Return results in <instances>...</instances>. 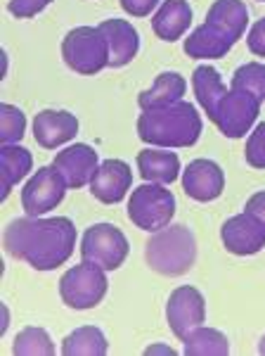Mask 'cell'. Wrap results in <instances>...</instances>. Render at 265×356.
<instances>
[{"mask_svg": "<svg viewBox=\"0 0 265 356\" xmlns=\"http://www.w3.org/2000/svg\"><path fill=\"white\" fill-rule=\"evenodd\" d=\"M76 226L67 216H26L5 228V250L36 271H55L69 261L76 247Z\"/></svg>", "mask_w": 265, "mask_h": 356, "instance_id": "obj_1", "label": "cell"}, {"mask_svg": "<svg viewBox=\"0 0 265 356\" xmlns=\"http://www.w3.org/2000/svg\"><path fill=\"white\" fill-rule=\"evenodd\" d=\"M201 136V117L192 102H176L157 110H142L137 117V138L147 145L164 147H192Z\"/></svg>", "mask_w": 265, "mask_h": 356, "instance_id": "obj_2", "label": "cell"}, {"mask_svg": "<svg viewBox=\"0 0 265 356\" xmlns=\"http://www.w3.org/2000/svg\"><path fill=\"white\" fill-rule=\"evenodd\" d=\"M145 259L161 275H185L197 261V238L182 223H169L147 240Z\"/></svg>", "mask_w": 265, "mask_h": 356, "instance_id": "obj_3", "label": "cell"}, {"mask_svg": "<svg viewBox=\"0 0 265 356\" xmlns=\"http://www.w3.org/2000/svg\"><path fill=\"white\" fill-rule=\"evenodd\" d=\"M67 67L83 76H95L109 67V43L100 26H76L62 41Z\"/></svg>", "mask_w": 265, "mask_h": 356, "instance_id": "obj_4", "label": "cell"}, {"mask_svg": "<svg viewBox=\"0 0 265 356\" xmlns=\"http://www.w3.org/2000/svg\"><path fill=\"white\" fill-rule=\"evenodd\" d=\"M173 214H176V197L161 183H142L128 200V219L140 231H161L173 221Z\"/></svg>", "mask_w": 265, "mask_h": 356, "instance_id": "obj_5", "label": "cell"}, {"mask_svg": "<svg viewBox=\"0 0 265 356\" xmlns=\"http://www.w3.org/2000/svg\"><path fill=\"white\" fill-rule=\"evenodd\" d=\"M107 271L97 264L83 259L60 278V297L69 309L85 312L97 307L107 295Z\"/></svg>", "mask_w": 265, "mask_h": 356, "instance_id": "obj_6", "label": "cell"}, {"mask_svg": "<svg viewBox=\"0 0 265 356\" xmlns=\"http://www.w3.org/2000/svg\"><path fill=\"white\" fill-rule=\"evenodd\" d=\"M128 252V238L114 223H95L85 228L80 238V257L102 266L105 271H117L123 266Z\"/></svg>", "mask_w": 265, "mask_h": 356, "instance_id": "obj_7", "label": "cell"}, {"mask_svg": "<svg viewBox=\"0 0 265 356\" xmlns=\"http://www.w3.org/2000/svg\"><path fill=\"white\" fill-rule=\"evenodd\" d=\"M67 191V178L55 169V164L40 166L22 188V209L26 216H43L62 204Z\"/></svg>", "mask_w": 265, "mask_h": 356, "instance_id": "obj_8", "label": "cell"}, {"mask_svg": "<svg viewBox=\"0 0 265 356\" xmlns=\"http://www.w3.org/2000/svg\"><path fill=\"white\" fill-rule=\"evenodd\" d=\"M261 114V102L246 90H228V95L221 100L213 124L218 126L225 138H241L251 131Z\"/></svg>", "mask_w": 265, "mask_h": 356, "instance_id": "obj_9", "label": "cell"}, {"mask_svg": "<svg viewBox=\"0 0 265 356\" xmlns=\"http://www.w3.org/2000/svg\"><path fill=\"white\" fill-rule=\"evenodd\" d=\"M166 321L178 340L187 335L189 330L204 325L206 321V300L204 295L192 285H180L171 292L166 304Z\"/></svg>", "mask_w": 265, "mask_h": 356, "instance_id": "obj_10", "label": "cell"}, {"mask_svg": "<svg viewBox=\"0 0 265 356\" xmlns=\"http://www.w3.org/2000/svg\"><path fill=\"white\" fill-rule=\"evenodd\" d=\"M221 238L228 252L237 257H249L258 254L265 247V226L258 216L249 214V211H241L234 214L223 223Z\"/></svg>", "mask_w": 265, "mask_h": 356, "instance_id": "obj_11", "label": "cell"}, {"mask_svg": "<svg viewBox=\"0 0 265 356\" xmlns=\"http://www.w3.org/2000/svg\"><path fill=\"white\" fill-rule=\"evenodd\" d=\"M182 191L197 202H213L225 191V174L213 159H194L182 171Z\"/></svg>", "mask_w": 265, "mask_h": 356, "instance_id": "obj_12", "label": "cell"}, {"mask_svg": "<svg viewBox=\"0 0 265 356\" xmlns=\"http://www.w3.org/2000/svg\"><path fill=\"white\" fill-rule=\"evenodd\" d=\"M132 186V171L123 159H105L97 166L90 193L102 204H119Z\"/></svg>", "mask_w": 265, "mask_h": 356, "instance_id": "obj_13", "label": "cell"}, {"mask_svg": "<svg viewBox=\"0 0 265 356\" xmlns=\"http://www.w3.org/2000/svg\"><path fill=\"white\" fill-rule=\"evenodd\" d=\"M53 164L67 178L69 188L78 191L83 186H90L97 166H100V159H97V152L88 143H76V145H69L62 152H57Z\"/></svg>", "mask_w": 265, "mask_h": 356, "instance_id": "obj_14", "label": "cell"}, {"mask_svg": "<svg viewBox=\"0 0 265 356\" xmlns=\"http://www.w3.org/2000/svg\"><path fill=\"white\" fill-rule=\"evenodd\" d=\"M78 134V117L67 110H43L33 117V138L43 150H57Z\"/></svg>", "mask_w": 265, "mask_h": 356, "instance_id": "obj_15", "label": "cell"}, {"mask_svg": "<svg viewBox=\"0 0 265 356\" xmlns=\"http://www.w3.org/2000/svg\"><path fill=\"white\" fill-rule=\"evenodd\" d=\"M109 43V67L119 69L135 60L140 53V33L126 19H105L100 24Z\"/></svg>", "mask_w": 265, "mask_h": 356, "instance_id": "obj_16", "label": "cell"}, {"mask_svg": "<svg viewBox=\"0 0 265 356\" xmlns=\"http://www.w3.org/2000/svg\"><path fill=\"white\" fill-rule=\"evenodd\" d=\"M192 5L187 0H164L152 17L154 36L166 43L180 41L192 26Z\"/></svg>", "mask_w": 265, "mask_h": 356, "instance_id": "obj_17", "label": "cell"}, {"mask_svg": "<svg viewBox=\"0 0 265 356\" xmlns=\"http://www.w3.org/2000/svg\"><path fill=\"white\" fill-rule=\"evenodd\" d=\"M206 24L216 26L230 41L237 43L249 26V8L244 0H216L206 13Z\"/></svg>", "mask_w": 265, "mask_h": 356, "instance_id": "obj_18", "label": "cell"}, {"mask_svg": "<svg viewBox=\"0 0 265 356\" xmlns=\"http://www.w3.org/2000/svg\"><path fill=\"white\" fill-rule=\"evenodd\" d=\"M232 45L234 43L230 41L225 33H221L216 26L204 22V24H199L185 38L182 50H185V55L192 57V60H221V57H225L230 53Z\"/></svg>", "mask_w": 265, "mask_h": 356, "instance_id": "obj_19", "label": "cell"}, {"mask_svg": "<svg viewBox=\"0 0 265 356\" xmlns=\"http://www.w3.org/2000/svg\"><path fill=\"white\" fill-rule=\"evenodd\" d=\"M137 171L149 183H161V186H171L178 176H180V157L169 150H147L137 152Z\"/></svg>", "mask_w": 265, "mask_h": 356, "instance_id": "obj_20", "label": "cell"}, {"mask_svg": "<svg viewBox=\"0 0 265 356\" xmlns=\"http://www.w3.org/2000/svg\"><path fill=\"white\" fill-rule=\"evenodd\" d=\"M187 90L185 76H180L178 72H161L154 83L147 90H142L137 97L140 110H157V107H169L182 100Z\"/></svg>", "mask_w": 265, "mask_h": 356, "instance_id": "obj_21", "label": "cell"}, {"mask_svg": "<svg viewBox=\"0 0 265 356\" xmlns=\"http://www.w3.org/2000/svg\"><path fill=\"white\" fill-rule=\"evenodd\" d=\"M192 90H194L197 102L204 107V112L209 114V119L213 122V119H216V112H218V105H221V100L228 95V86L223 83L218 69H213L211 65H201L194 69Z\"/></svg>", "mask_w": 265, "mask_h": 356, "instance_id": "obj_22", "label": "cell"}, {"mask_svg": "<svg viewBox=\"0 0 265 356\" xmlns=\"http://www.w3.org/2000/svg\"><path fill=\"white\" fill-rule=\"evenodd\" d=\"M33 169V157L26 147L17 145H3L0 150V200H8L12 188Z\"/></svg>", "mask_w": 265, "mask_h": 356, "instance_id": "obj_23", "label": "cell"}, {"mask_svg": "<svg viewBox=\"0 0 265 356\" xmlns=\"http://www.w3.org/2000/svg\"><path fill=\"white\" fill-rule=\"evenodd\" d=\"M107 352V337L97 325H80L74 332H69L62 342L65 356H105Z\"/></svg>", "mask_w": 265, "mask_h": 356, "instance_id": "obj_24", "label": "cell"}, {"mask_svg": "<svg viewBox=\"0 0 265 356\" xmlns=\"http://www.w3.org/2000/svg\"><path fill=\"white\" fill-rule=\"evenodd\" d=\"M182 352L187 356H228L230 354V342L228 337L223 335L221 330L216 328H206V325H199V328L189 330L185 337H182Z\"/></svg>", "mask_w": 265, "mask_h": 356, "instance_id": "obj_25", "label": "cell"}, {"mask_svg": "<svg viewBox=\"0 0 265 356\" xmlns=\"http://www.w3.org/2000/svg\"><path fill=\"white\" fill-rule=\"evenodd\" d=\"M57 352L53 337L48 335V330L28 325L15 337L12 354L17 356H53Z\"/></svg>", "mask_w": 265, "mask_h": 356, "instance_id": "obj_26", "label": "cell"}, {"mask_svg": "<svg viewBox=\"0 0 265 356\" xmlns=\"http://www.w3.org/2000/svg\"><path fill=\"white\" fill-rule=\"evenodd\" d=\"M234 90H246L258 102H265V65L263 62H246L232 76Z\"/></svg>", "mask_w": 265, "mask_h": 356, "instance_id": "obj_27", "label": "cell"}, {"mask_svg": "<svg viewBox=\"0 0 265 356\" xmlns=\"http://www.w3.org/2000/svg\"><path fill=\"white\" fill-rule=\"evenodd\" d=\"M26 131V117L24 112L17 105H0V140L3 145H12V143H19L24 138Z\"/></svg>", "mask_w": 265, "mask_h": 356, "instance_id": "obj_28", "label": "cell"}, {"mask_svg": "<svg viewBox=\"0 0 265 356\" xmlns=\"http://www.w3.org/2000/svg\"><path fill=\"white\" fill-rule=\"evenodd\" d=\"M246 162L253 169H265V122L258 124L256 129L251 131L249 140H246Z\"/></svg>", "mask_w": 265, "mask_h": 356, "instance_id": "obj_29", "label": "cell"}, {"mask_svg": "<svg viewBox=\"0 0 265 356\" xmlns=\"http://www.w3.org/2000/svg\"><path fill=\"white\" fill-rule=\"evenodd\" d=\"M53 0H8L10 15H15L17 19H31L43 13Z\"/></svg>", "mask_w": 265, "mask_h": 356, "instance_id": "obj_30", "label": "cell"}, {"mask_svg": "<svg viewBox=\"0 0 265 356\" xmlns=\"http://www.w3.org/2000/svg\"><path fill=\"white\" fill-rule=\"evenodd\" d=\"M246 45L256 57H265V17L256 19L249 29V36H246Z\"/></svg>", "mask_w": 265, "mask_h": 356, "instance_id": "obj_31", "label": "cell"}, {"mask_svg": "<svg viewBox=\"0 0 265 356\" xmlns=\"http://www.w3.org/2000/svg\"><path fill=\"white\" fill-rule=\"evenodd\" d=\"M161 0H121V8L130 17H149Z\"/></svg>", "mask_w": 265, "mask_h": 356, "instance_id": "obj_32", "label": "cell"}, {"mask_svg": "<svg viewBox=\"0 0 265 356\" xmlns=\"http://www.w3.org/2000/svg\"><path fill=\"white\" fill-rule=\"evenodd\" d=\"M244 211H249V214L258 216V219L263 221V226H265V191H258V193H253L251 197L246 200V207H244Z\"/></svg>", "mask_w": 265, "mask_h": 356, "instance_id": "obj_33", "label": "cell"}, {"mask_svg": "<svg viewBox=\"0 0 265 356\" xmlns=\"http://www.w3.org/2000/svg\"><path fill=\"white\" fill-rule=\"evenodd\" d=\"M145 354H169V356H176V349L171 347H161V344H154V347H147Z\"/></svg>", "mask_w": 265, "mask_h": 356, "instance_id": "obj_34", "label": "cell"}, {"mask_svg": "<svg viewBox=\"0 0 265 356\" xmlns=\"http://www.w3.org/2000/svg\"><path fill=\"white\" fill-rule=\"evenodd\" d=\"M8 318H10V312H8V307H5V304H3V307H0V321H3V323H0V332H5V330H8Z\"/></svg>", "mask_w": 265, "mask_h": 356, "instance_id": "obj_35", "label": "cell"}, {"mask_svg": "<svg viewBox=\"0 0 265 356\" xmlns=\"http://www.w3.org/2000/svg\"><path fill=\"white\" fill-rule=\"evenodd\" d=\"M258 352H261V354L265 356V335H263V340H261V344H258Z\"/></svg>", "mask_w": 265, "mask_h": 356, "instance_id": "obj_36", "label": "cell"}, {"mask_svg": "<svg viewBox=\"0 0 265 356\" xmlns=\"http://www.w3.org/2000/svg\"><path fill=\"white\" fill-rule=\"evenodd\" d=\"M258 3H265V0H258Z\"/></svg>", "mask_w": 265, "mask_h": 356, "instance_id": "obj_37", "label": "cell"}]
</instances>
